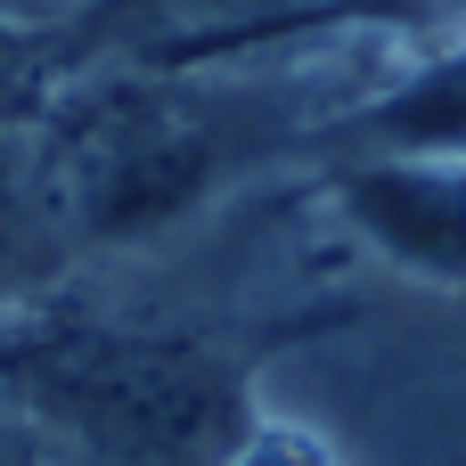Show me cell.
Masks as SVG:
<instances>
[{"label":"cell","mask_w":466,"mask_h":466,"mask_svg":"<svg viewBox=\"0 0 466 466\" xmlns=\"http://www.w3.org/2000/svg\"><path fill=\"white\" fill-rule=\"evenodd\" d=\"M377 41V33H360ZM336 49V41H319ZM319 49H270V57H205V66H82L49 90L33 131V172L49 229L66 262L131 254L180 229L197 205H213L295 115H319L303 98V74Z\"/></svg>","instance_id":"1"},{"label":"cell","mask_w":466,"mask_h":466,"mask_svg":"<svg viewBox=\"0 0 466 466\" xmlns=\"http://www.w3.org/2000/svg\"><path fill=\"white\" fill-rule=\"evenodd\" d=\"M0 426L49 466H229L262 410L213 328L90 311L66 287L0 319Z\"/></svg>","instance_id":"2"},{"label":"cell","mask_w":466,"mask_h":466,"mask_svg":"<svg viewBox=\"0 0 466 466\" xmlns=\"http://www.w3.org/2000/svg\"><path fill=\"white\" fill-rule=\"evenodd\" d=\"M393 41L377 0H98L82 25H66L57 74L82 66H205V57H270V49H319V41Z\"/></svg>","instance_id":"3"},{"label":"cell","mask_w":466,"mask_h":466,"mask_svg":"<svg viewBox=\"0 0 466 466\" xmlns=\"http://www.w3.org/2000/svg\"><path fill=\"white\" fill-rule=\"evenodd\" d=\"M344 229L426 287H466V156H344L328 172Z\"/></svg>","instance_id":"4"},{"label":"cell","mask_w":466,"mask_h":466,"mask_svg":"<svg viewBox=\"0 0 466 466\" xmlns=\"http://www.w3.org/2000/svg\"><path fill=\"white\" fill-rule=\"evenodd\" d=\"M74 279L57 229H49V205H41V172H33V131L25 123H0V319L57 295Z\"/></svg>","instance_id":"5"},{"label":"cell","mask_w":466,"mask_h":466,"mask_svg":"<svg viewBox=\"0 0 466 466\" xmlns=\"http://www.w3.org/2000/svg\"><path fill=\"white\" fill-rule=\"evenodd\" d=\"M393 41H426V49H466V0H377Z\"/></svg>","instance_id":"6"},{"label":"cell","mask_w":466,"mask_h":466,"mask_svg":"<svg viewBox=\"0 0 466 466\" xmlns=\"http://www.w3.org/2000/svg\"><path fill=\"white\" fill-rule=\"evenodd\" d=\"M229 466H336V459H328L311 434H295V426H270V418H262V426H254V442H246Z\"/></svg>","instance_id":"7"},{"label":"cell","mask_w":466,"mask_h":466,"mask_svg":"<svg viewBox=\"0 0 466 466\" xmlns=\"http://www.w3.org/2000/svg\"><path fill=\"white\" fill-rule=\"evenodd\" d=\"M98 0H0V25L8 33H33V41H57L66 25H82Z\"/></svg>","instance_id":"8"},{"label":"cell","mask_w":466,"mask_h":466,"mask_svg":"<svg viewBox=\"0 0 466 466\" xmlns=\"http://www.w3.org/2000/svg\"><path fill=\"white\" fill-rule=\"evenodd\" d=\"M0 466H49V459H33V451H25V442H16V434L0 426Z\"/></svg>","instance_id":"9"}]
</instances>
